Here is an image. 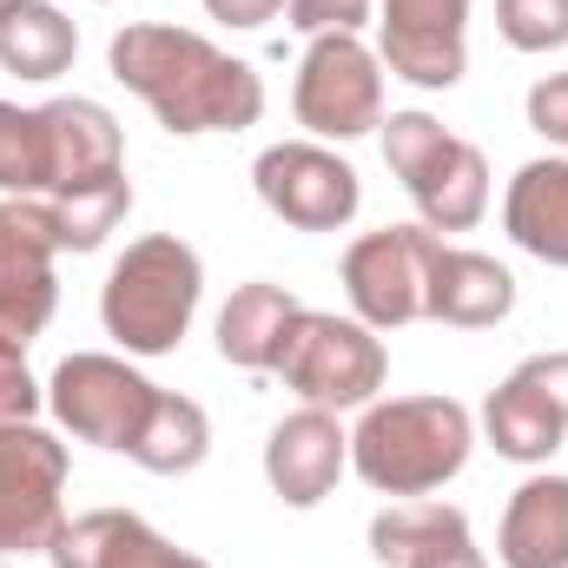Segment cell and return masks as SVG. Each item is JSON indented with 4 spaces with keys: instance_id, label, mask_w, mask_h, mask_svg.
I'll list each match as a JSON object with an SVG mask.
<instances>
[{
    "instance_id": "2e32d148",
    "label": "cell",
    "mask_w": 568,
    "mask_h": 568,
    "mask_svg": "<svg viewBox=\"0 0 568 568\" xmlns=\"http://www.w3.org/2000/svg\"><path fill=\"white\" fill-rule=\"evenodd\" d=\"M509 311H516V278H509V265L436 239L429 272H424V317L456 324V331H489V324H503Z\"/></svg>"
},
{
    "instance_id": "d6986e66",
    "label": "cell",
    "mask_w": 568,
    "mask_h": 568,
    "mask_svg": "<svg viewBox=\"0 0 568 568\" xmlns=\"http://www.w3.org/2000/svg\"><path fill=\"white\" fill-rule=\"evenodd\" d=\"M503 225L509 239L568 272V159H529L516 179H509V199H503Z\"/></svg>"
},
{
    "instance_id": "3957f363",
    "label": "cell",
    "mask_w": 568,
    "mask_h": 568,
    "mask_svg": "<svg viewBox=\"0 0 568 568\" xmlns=\"http://www.w3.org/2000/svg\"><path fill=\"white\" fill-rule=\"evenodd\" d=\"M199 297H205V265L185 239L172 232H152L140 245H126V258L113 265V278L100 291V317H106V337L133 357H165L179 351V337L192 331L199 317Z\"/></svg>"
},
{
    "instance_id": "9a60e30c",
    "label": "cell",
    "mask_w": 568,
    "mask_h": 568,
    "mask_svg": "<svg viewBox=\"0 0 568 568\" xmlns=\"http://www.w3.org/2000/svg\"><path fill=\"white\" fill-rule=\"evenodd\" d=\"M53 568H212L185 549H172L152 523L133 509H93L80 523H60V536L47 542Z\"/></svg>"
},
{
    "instance_id": "44dd1931",
    "label": "cell",
    "mask_w": 568,
    "mask_h": 568,
    "mask_svg": "<svg viewBox=\"0 0 568 568\" xmlns=\"http://www.w3.org/2000/svg\"><path fill=\"white\" fill-rule=\"evenodd\" d=\"M297 311H304V304H297L284 284H265V278L239 284L232 304L219 311V357L239 364V371H278L284 337H291Z\"/></svg>"
},
{
    "instance_id": "603a6c76",
    "label": "cell",
    "mask_w": 568,
    "mask_h": 568,
    "mask_svg": "<svg viewBox=\"0 0 568 568\" xmlns=\"http://www.w3.org/2000/svg\"><path fill=\"white\" fill-rule=\"evenodd\" d=\"M53 185V126L47 106L0 100V192L7 199H47Z\"/></svg>"
},
{
    "instance_id": "52a82bcc",
    "label": "cell",
    "mask_w": 568,
    "mask_h": 568,
    "mask_svg": "<svg viewBox=\"0 0 568 568\" xmlns=\"http://www.w3.org/2000/svg\"><path fill=\"white\" fill-rule=\"evenodd\" d=\"M291 106L317 140H364L384 126V60L357 33H317L297 60Z\"/></svg>"
},
{
    "instance_id": "ac0fdd59",
    "label": "cell",
    "mask_w": 568,
    "mask_h": 568,
    "mask_svg": "<svg viewBox=\"0 0 568 568\" xmlns=\"http://www.w3.org/2000/svg\"><path fill=\"white\" fill-rule=\"evenodd\" d=\"M371 556L384 568H489L469 516L449 503H397L371 523Z\"/></svg>"
},
{
    "instance_id": "9c48e42d",
    "label": "cell",
    "mask_w": 568,
    "mask_h": 568,
    "mask_svg": "<svg viewBox=\"0 0 568 568\" xmlns=\"http://www.w3.org/2000/svg\"><path fill=\"white\" fill-rule=\"evenodd\" d=\"M429 252H436V232L429 225H384V232H364L351 252H344V297L357 311V324L371 331H404L424 317V272Z\"/></svg>"
},
{
    "instance_id": "8fae6325",
    "label": "cell",
    "mask_w": 568,
    "mask_h": 568,
    "mask_svg": "<svg viewBox=\"0 0 568 568\" xmlns=\"http://www.w3.org/2000/svg\"><path fill=\"white\" fill-rule=\"evenodd\" d=\"M53 252H60V225L47 199H0V337L33 344L47 331L60 304Z\"/></svg>"
},
{
    "instance_id": "7c38bea8",
    "label": "cell",
    "mask_w": 568,
    "mask_h": 568,
    "mask_svg": "<svg viewBox=\"0 0 568 568\" xmlns=\"http://www.w3.org/2000/svg\"><path fill=\"white\" fill-rule=\"evenodd\" d=\"M483 429L509 463H549L568 443V351L523 357L483 404Z\"/></svg>"
},
{
    "instance_id": "f546056e",
    "label": "cell",
    "mask_w": 568,
    "mask_h": 568,
    "mask_svg": "<svg viewBox=\"0 0 568 568\" xmlns=\"http://www.w3.org/2000/svg\"><path fill=\"white\" fill-rule=\"evenodd\" d=\"M278 7H284V0H205V13H212V20H225V27H265Z\"/></svg>"
},
{
    "instance_id": "5bb4252c",
    "label": "cell",
    "mask_w": 568,
    "mask_h": 568,
    "mask_svg": "<svg viewBox=\"0 0 568 568\" xmlns=\"http://www.w3.org/2000/svg\"><path fill=\"white\" fill-rule=\"evenodd\" d=\"M344 463H351V436L337 429V410H311L304 404L265 443V483L278 489L291 509H317L337 489Z\"/></svg>"
},
{
    "instance_id": "cb8c5ba5",
    "label": "cell",
    "mask_w": 568,
    "mask_h": 568,
    "mask_svg": "<svg viewBox=\"0 0 568 568\" xmlns=\"http://www.w3.org/2000/svg\"><path fill=\"white\" fill-rule=\"evenodd\" d=\"M205 449H212V424H205V410L192 404V397H172L165 390V404H159V417L145 429L140 443V469L152 476H185V469H199L205 463Z\"/></svg>"
},
{
    "instance_id": "4dcf8cb0",
    "label": "cell",
    "mask_w": 568,
    "mask_h": 568,
    "mask_svg": "<svg viewBox=\"0 0 568 568\" xmlns=\"http://www.w3.org/2000/svg\"><path fill=\"white\" fill-rule=\"evenodd\" d=\"M0 7H7V0H0Z\"/></svg>"
},
{
    "instance_id": "83f0119b",
    "label": "cell",
    "mask_w": 568,
    "mask_h": 568,
    "mask_svg": "<svg viewBox=\"0 0 568 568\" xmlns=\"http://www.w3.org/2000/svg\"><path fill=\"white\" fill-rule=\"evenodd\" d=\"M284 13H291V27L297 33H357L371 13H377V0H284Z\"/></svg>"
},
{
    "instance_id": "7402d4cb",
    "label": "cell",
    "mask_w": 568,
    "mask_h": 568,
    "mask_svg": "<svg viewBox=\"0 0 568 568\" xmlns=\"http://www.w3.org/2000/svg\"><path fill=\"white\" fill-rule=\"evenodd\" d=\"M80 53V27L53 0H7L0 7V67L20 80H60Z\"/></svg>"
},
{
    "instance_id": "277c9868",
    "label": "cell",
    "mask_w": 568,
    "mask_h": 568,
    "mask_svg": "<svg viewBox=\"0 0 568 568\" xmlns=\"http://www.w3.org/2000/svg\"><path fill=\"white\" fill-rule=\"evenodd\" d=\"M384 159L417 199L429 232H476L489 212V159L469 140L443 133L429 113H390L384 120Z\"/></svg>"
},
{
    "instance_id": "d4e9b609",
    "label": "cell",
    "mask_w": 568,
    "mask_h": 568,
    "mask_svg": "<svg viewBox=\"0 0 568 568\" xmlns=\"http://www.w3.org/2000/svg\"><path fill=\"white\" fill-rule=\"evenodd\" d=\"M53 225H60V252H100L106 232L133 212V179H113L100 192H80V199H47Z\"/></svg>"
},
{
    "instance_id": "8992f818",
    "label": "cell",
    "mask_w": 568,
    "mask_h": 568,
    "mask_svg": "<svg viewBox=\"0 0 568 568\" xmlns=\"http://www.w3.org/2000/svg\"><path fill=\"white\" fill-rule=\"evenodd\" d=\"M47 404H53L60 429H73L80 443L140 456V443H145V429H152V417H159V404H165V390H159L152 377H140L126 357L73 351V357L53 371Z\"/></svg>"
},
{
    "instance_id": "4fadbf2b",
    "label": "cell",
    "mask_w": 568,
    "mask_h": 568,
    "mask_svg": "<svg viewBox=\"0 0 568 568\" xmlns=\"http://www.w3.org/2000/svg\"><path fill=\"white\" fill-rule=\"evenodd\" d=\"M384 67L424 93H449L469 67V0H377Z\"/></svg>"
},
{
    "instance_id": "ffe728a7",
    "label": "cell",
    "mask_w": 568,
    "mask_h": 568,
    "mask_svg": "<svg viewBox=\"0 0 568 568\" xmlns=\"http://www.w3.org/2000/svg\"><path fill=\"white\" fill-rule=\"evenodd\" d=\"M503 568H568V476H529L496 536Z\"/></svg>"
},
{
    "instance_id": "f1b7e54d",
    "label": "cell",
    "mask_w": 568,
    "mask_h": 568,
    "mask_svg": "<svg viewBox=\"0 0 568 568\" xmlns=\"http://www.w3.org/2000/svg\"><path fill=\"white\" fill-rule=\"evenodd\" d=\"M529 126L542 140L568 145V73H549L542 87H529Z\"/></svg>"
},
{
    "instance_id": "7a4b0ae2",
    "label": "cell",
    "mask_w": 568,
    "mask_h": 568,
    "mask_svg": "<svg viewBox=\"0 0 568 568\" xmlns=\"http://www.w3.org/2000/svg\"><path fill=\"white\" fill-rule=\"evenodd\" d=\"M476 424L456 397H390L364 404L351 429V463L377 496H429L463 476Z\"/></svg>"
},
{
    "instance_id": "484cf974",
    "label": "cell",
    "mask_w": 568,
    "mask_h": 568,
    "mask_svg": "<svg viewBox=\"0 0 568 568\" xmlns=\"http://www.w3.org/2000/svg\"><path fill=\"white\" fill-rule=\"evenodd\" d=\"M496 27L516 53L568 47V0H496Z\"/></svg>"
},
{
    "instance_id": "6da1fadb",
    "label": "cell",
    "mask_w": 568,
    "mask_h": 568,
    "mask_svg": "<svg viewBox=\"0 0 568 568\" xmlns=\"http://www.w3.org/2000/svg\"><path fill=\"white\" fill-rule=\"evenodd\" d=\"M106 67L120 87H133L145 106L159 113L165 133H245L265 113V80L219 53L205 33L192 27H165V20H140L120 27L106 47Z\"/></svg>"
},
{
    "instance_id": "ba28073f",
    "label": "cell",
    "mask_w": 568,
    "mask_h": 568,
    "mask_svg": "<svg viewBox=\"0 0 568 568\" xmlns=\"http://www.w3.org/2000/svg\"><path fill=\"white\" fill-rule=\"evenodd\" d=\"M67 443L40 424H0V556H33L60 536Z\"/></svg>"
},
{
    "instance_id": "4316f807",
    "label": "cell",
    "mask_w": 568,
    "mask_h": 568,
    "mask_svg": "<svg viewBox=\"0 0 568 568\" xmlns=\"http://www.w3.org/2000/svg\"><path fill=\"white\" fill-rule=\"evenodd\" d=\"M40 397H47V390H40L33 371H27V344L0 337V424H33Z\"/></svg>"
},
{
    "instance_id": "5b68a950",
    "label": "cell",
    "mask_w": 568,
    "mask_h": 568,
    "mask_svg": "<svg viewBox=\"0 0 568 568\" xmlns=\"http://www.w3.org/2000/svg\"><path fill=\"white\" fill-rule=\"evenodd\" d=\"M278 377L311 410H364V404H377L390 357H384L371 324L337 317V311H297V324L284 337Z\"/></svg>"
},
{
    "instance_id": "30bf717a",
    "label": "cell",
    "mask_w": 568,
    "mask_h": 568,
    "mask_svg": "<svg viewBox=\"0 0 568 568\" xmlns=\"http://www.w3.org/2000/svg\"><path fill=\"white\" fill-rule=\"evenodd\" d=\"M252 185H258V199L278 212L284 225H297V232H337L364 205L357 165H344L337 152H324V145H311V140L265 145L258 165H252Z\"/></svg>"
},
{
    "instance_id": "e0dca14e",
    "label": "cell",
    "mask_w": 568,
    "mask_h": 568,
    "mask_svg": "<svg viewBox=\"0 0 568 568\" xmlns=\"http://www.w3.org/2000/svg\"><path fill=\"white\" fill-rule=\"evenodd\" d=\"M47 126H53V185L47 199H80L100 192L113 179H126L120 159V120L100 100H47Z\"/></svg>"
}]
</instances>
